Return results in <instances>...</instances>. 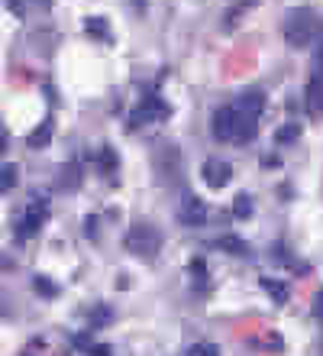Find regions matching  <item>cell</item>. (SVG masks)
<instances>
[{
    "instance_id": "17",
    "label": "cell",
    "mask_w": 323,
    "mask_h": 356,
    "mask_svg": "<svg viewBox=\"0 0 323 356\" xmlns=\"http://www.w3.org/2000/svg\"><path fill=\"white\" fill-rule=\"evenodd\" d=\"M17 175H19L17 165H3V169H0V195H3L7 188L17 185Z\"/></svg>"
},
{
    "instance_id": "16",
    "label": "cell",
    "mask_w": 323,
    "mask_h": 356,
    "mask_svg": "<svg viewBox=\"0 0 323 356\" xmlns=\"http://www.w3.org/2000/svg\"><path fill=\"white\" fill-rule=\"evenodd\" d=\"M33 289H36L39 295H46V298H56L58 295V285H52V279H46V275H36V279H33Z\"/></svg>"
},
{
    "instance_id": "12",
    "label": "cell",
    "mask_w": 323,
    "mask_h": 356,
    "mask_svg": "<svg viewBox=\"0 0 323 356\" xmlns=\"http://www.w3.org/2000/svg\"><path fill=\"white\" fill-rule=\"evenodd\" d=\"M84 33L94 39H110V29H107V19L103 17H91L88 23H84Z\"/></svg>"
},
{
    "instance_id": "1",
    "label": "cell",
    "mask_w": 323,
    "mask_h": 356,
    "mask_svg": "<svg viewBox=\"0 0 323 356\" xmlns=\"http://www.w3.org/2000/svg\"><path fill=\"white\" fill-rule=\"evenodd\" d=\"M281 33H285V42L291 49H307L320 33V17H317L310 7H295L285 13V23H281Z\"/></svg>"
},
{
    "instance_id": "22",
    "label": "cell",
    "mask_w": 323,
    "mask_h": 356,
    "mask_svg": "<svg viewBox=\"0 0 323 356\" xmlns=\"http://www.w3.org/2000/svg\"><path fill=\"white\" fill-rule=\"evenodd\" d=\"M7 127H3V123H0V152H7Z\"/></svg>"
},
{
    "instance_id": "5",
    "label": "cell",
    "mask_w": 323,
    "mask_h": 356,
    "mask_svg": "<svg viewBox=\"0 0 323 356\" xmlns=\"http://www.w3.org/2000/svg\"><path fill=\"white\" fill-rule=\"evenodd\" d=\"M210 133H213V140L233 143V136H236V107H233V104H223V107L213 111Z\"/></svg>"
},
{
    "instance_id": "13",
    "label": "cell",
    "mask_w": 323,
    "mask_h": 356,
    "mask_svg": "<svg viewBox=\"0 0 323 356\" xmlns=\"http://www.w3.org/2000/svg\"><path fill=\"white\" fill-rule=\"evenodd\" d=\"M220 250H226V253L233 256H249V243H242V240H236V236H220Z\"/></svg>"
},
{
    "instance_id": "2",
    "label": "cell",
    "mask_w": 323,
    "mask_h": 356,
    "mask_svg": "<svg viewBox=\"0 0 323 356\" xmlns=\"http://www.w3.org/2000/svg\"><path fill=\"white\" fill-rule=\"evenodd\" d=\"M126 250L133 256H146V259H152V256L162 250V234H158L152 224H133L126 234Z\"/></svg>"
},
{
    "instance_id": "6",
    "label": "cell",
    "mask_w": 323,
    "mask_h": 356,
    "mask_svg": "<svg viewBox=\"0 0 323 356\" xmlns=\"http://www.w3.org/2000/svg\"><path fill=\"white\" fill-rule=\"evenodd\" d=\"M201 178L207 181L210 188H223V185H230V178H233V165L230 162H223V159H207L201 165Z\"/></svg>"
},
{
    "instance_id": "15",
    "label": "cell",
    "mask_w": 323,
    "mask_h": 356,
    "mask_svg": "<svg viewBox=\"0 0 323 356\" xmlns=\"http://www.w3.org/2000/svg\"><path fill=\"white\" fill-rule=\"evenodd\" d=\"M297 136H301V127H297V123H285V127H281V130L275 133V140L281 143V146H288V143H295Z\"/></svg>"
},
{
    "instance_id": "23",
    "label": "cell",
    "mask_w": 323,
    "mask_h": 356,
    "mask_svg": "<svg viewBox=\"0 0 323 356\" xmlns=\"http://www.w3.org/2000/svg\"><path fill=\"white\" fill-rule=\"evenodd\" d=\"M133 3H136V7H146V0H133Z\"/></svg>"
},
{
    "instance_id": "18",
    "label": "cell",
    "mask_w": 323,
    "mask_h": 356,
    "mask_svg": "<svg viewBox=\"0 0 323 356\" xmlns=\"http://www.w3.org/2000/svg\"><path fill=\"white\" fill-rule=\"evenodd\" d=\"M113 321V311L103 308V305H97V308L91 311V327H103V324H110Z\"/></svg>"
},
{
    "instance_id": "11",
    "label": "cell",
    "mask_w": 323,
    "mask_h": 356,
    "mask_svg": "<svg viewBox=\"0 0 323 356\" xmlns=\"http://www.w3.org/2000/svg\"><path fill=\"white\" fill-rule=\"evenodd\" d=\"M117 165H120V159H117V152H113L110 146H103V149L97 152V169H101L103 175H113V172H117Z\"/></svg>"
},
{
    "instance_id": "21",
    "label": "cell",
    "mask_w": 323,
    "mask_h": 356,
    "mask_svg": "<svg viewBox=\"0 0 323 356\" xmlns=\"http://www.w3.org/2000/svg\"><path fill=\"white\" fill-rule=\"evenodd\" d=\"M314 75L323 78V46L317 49V58H314Z\"/></svg>"
},
{
    "instance_id": "7",
    "label": "cell",
    "mask_w": 323,
    "mask_h": 356,
    "mask_svg": "<svg viewBox=\"0 0 323 356\" xmlns=\"http://www.w3.org/2000/svg\"><path fill=\"white\" fill-rule=\"evenodd\" d=\"M178 220L188 227H201L204 220H207V204H204L201 197L188 195L181 204H178Z\"/></svg>"
},
{
    "instance_id": "14",
    "label": "cell",
    "mask_w": 323,
    "mask_h": 356,
    "mask_svg": "<svg viewBox=\"0 0 323 356\" xmlns=\"http://www.w3.org/2000/svg\"><path fill=\"white\" fill-rule=\"evenodd\" d=\"M233 217H236V220L252 217V197L249 195H236V201H233Z\"/></svg>"
},
{
    "instance_id": "3",
    "label": "cell",
    "mask_w": 323,
    "mask_h": 356,
    "mask_svg": "<svg viewBox=\"0 0 323 356\" xmlns=\"http://www.w3.org/2000/svg\"><path fill=\"white\" fill-rule=\"evenodd\" d=\"M168 101H162L158 94H146L142 101L136 104V111L129 113V130H139V127H146V123H156V120H168Z\"/></svg>"
},
{
    "instance_id": "9",
    "label": "cell",
    "mask_w": 323,
    "mask_h": 356,
    "mask_svg": "<svg viewBox=\"0 0 323 356\" xmlns=\"http://www.w3.org/2000/svg\"><path fill=\"white\" fill-rule=\"evenodd\" d=\"M262 289H265V295L275 305H288V298H291V291H288L285 282H278V279H262Z\"/></svg>"
},
{
    "instance_id": "19",
    "label": "cell",
    "mask_w": 323,
    "mask_h": 356,
    "mask_svg": "<svg viewBox=\"0 0 323 356\" xmlns=\"http://www.w3.org/2000/svg\"><path fill=\"white\" fill-rule=\"evenodd\" d=\"M185 356H220V347L217 343H194L185 350Z\"/></svg>"
},
{
    "instance_id": "8",
    "label": "cell",
    "mask_w": 323,
    "mask_h": 356,
    "mask_svg": "<svg viewBox=\"0 0 323 356\" xmlns=\"http://www.w3.org/2000/svg\"><path fill=\"white\" fill-rule=\"evenodd\" d=\"M304 101H307V113H310L314 120H320V117H323V78L314 75L310 81H307Z\"/></svg>"
},
{
    "instance_id": "4",
    "label": "cell",
    "mask_w": 323,
    "mask_h": 356,
    "mask_svg": "<svg viewBox=\"0 0 323 356\" xmlns=\"http://www.w3.org/2000/svg\"><path fill=\"white\" fill-rule=\"evenodd\" d=\"M46 217H49V201L46 197H33L26 204V211H23V217H19V224H17V240H29L39 227L46 224Z\"/></svg>"
},
{
    "instance_id": "10",
    "label": "cell",
    "mask_w": 323,
    "mask_h": 356,
    "mask_svg": "<svg viewBox=\"0 0 323 356\" xmlns=\"http://www.w3.org/2000/svg\"><path fill=\"white\" fill-rule=\"evenodd\" d=\"M49 140H52V117H46V120L39 123L36 130L26 136V143L33 146V149H36V146H49Z\"/></svg>"
},
{
    "instance_id": "20",
    "label": "cell",
    "mask_w": 323,
    "mask_h": 356,
    "mask_svg": "<svg viewBox=\"0 0 323 356\" xmlns=\"http://www.w3.org/2000/svg\"><path fill=\"white\" fill-rule=\"evenodd\" d=\"M191 272H197V289H207V269H204L201 259H194L191 263Z\"/></svg>"
}]
</instances>
